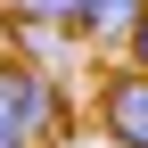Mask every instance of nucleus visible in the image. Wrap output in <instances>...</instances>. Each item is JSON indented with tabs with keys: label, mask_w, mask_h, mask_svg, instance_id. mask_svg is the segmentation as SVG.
Masks as SVG:
<instances>
[{
	"label": "nucleus",
	"mask_w": 148,
	"mask_h": 148,
	"mask_svg": "<svg viewBox=\"0 0 148 148\" xmlns=\"http://www.w3.org/2000/svg\"><path fill=\"white\" fill-rule=\"evenodd\" d=\"M0 41H8V16H0Z\"/></svg>",
	"instance_id": "obj_6"
},
{
	"label": "nucleus",
	"mask_w": 148,
	"mask_h": 148,
	"mask_svg": "<svg viewBox=\"0 0 148 148\" xmlns=\"http://www.w3.org/2000/svg\"><path fill=\"white\" fill-rule=\"evenodd\" d=\"M8 25H82V0H0Z\"/></svg>",
	"instance_id": "obj_3"
},
{
	"label": "nucleus",
	"mask_w": 148,
	"mask_h": 148,
	"mask_svg": "<svg viewBox=\"0 0 148 148\" xmlns=\"http://www.w3.org/2000/svg\"><path fill=\"white\" fill-rule=\"evenodd\" d=\"M123 41H132V74H148V8L132 16V33H123Z\"/></svg>",
	"instance_id": "obj_5"
},
{
	"label": "nucleus",
	"mask_w": 148,
	"mask_h": 148,
	"mask_svg": "<svg viewBox=\"0 0 148 148\" xmlns=\"http://www.w3.org/2000/svg\"><path fill=\"white\" fill-rule=\"evenodd\" d=\"M58 132V82L25 58H0V148H41Z\"/></svg>",
	"instance_id": "obj_1"
},
{
	"label": "nucleus",
	"mask_w": 148,
	"mask_h": 148,
	"mask_svg": "<svg viewBox=\"0 0 148 148\" xmlns=\"http://www.w3.org/2000/svg\"><path fill=\"white\" fill-rule=\"evenodd\" d=\"M99 123H107V140L115 148H148V74H107L99 82Z\"/></svg>",
	"instance_id": "obj_2"
},
{
	"label": "nucleus",
	"mask_w": 148,
	"mask_h": 148,
	"mask_svg": "<svg viewBox=\"0 0 148 148\" xmlns=\"http://www.w3.org/2000/svg\"><path fill=\"white\" fill-rule=\"evenodd\" d=\"M140 8H148V0H82V25H74V33H132Z\"/></svg>",
	"instance_id": "obj_4"
}]
</instances>
